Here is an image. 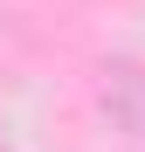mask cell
Masks as SVG:
<instances>
[{"instance_id": "6da1fadb", "label": "cell", "mask_w": 145, "mask_h": 152, "mask_svg": "<svg viewBox=\"0 0 145 152\" xmlns=\"http://www.w3.org/2000/svg\"><path fill=\"white\" fill-rule=\"evenodd\" d=\"M104 111L125 124V132H145V69H117V76H111Z\"/></svg>"}]
</instances>
